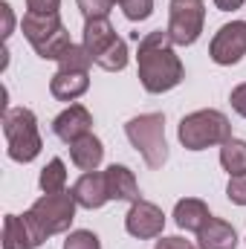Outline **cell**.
Instances as JSON below:
<instances>
[{
	"label": "cell",
	"instance_id": "obj_5",
	"mask_svg": "<svg viewBox=\"0 0 246 249\" xmlns=\"http://www.w3.org/2000/svg\"><path fill=\"white\" fill-rule=\"evenodd\" d=\"M75 209H78L75 197L67 194V191H58V194H44V197H38L26 214L35 220V226L41 229V235L50 238V235L67 232V229L72 226Z\"/></svg>",
	"mask_w": 246,
	"mask_h": 249
},
{
	"label": "cell",
	"instance_id": "obj_33",
	"mask_svg": "<svg viewBox=\"0 0 246 249\" xmlns=\"http://www.w3.org/2000/svg\"><path fill=\"white\" fill-rule=\"evenodd\" d=\"M110 3H122V0H110Z\"/></svg>",
	"mask_w": 246,
	"mask_h": 249
},
{
	"label": "cell",
	"instance_id": "obj_18",
	"mask_svg": "<svg viewBox=\"0 0 246 249\" xmlns=\"http://www.w3.org/2000/svg\"><path fill=\"white\" fill-rule=\"evenodd\" d=\"M174 220H177V226L185 229V232H200V229L211 220V212H209V206H206L203 200L185 197V200H180V203L174 206Z\"/></svg>",
	"mask_w": 246,
	"mask_h": 249
},
{
	"label": "cell",
	"instance_id": "obj_9",
	"mask_svg": "<svg viewBox=\"0 0 246 249\" xmlns=\"http://www.w3.org/2000/svg\"><path fill=\"white\" fill-rule=\"evenodd\" d=\"M47 238L35 226L29 214H6L3 217V249H38Z\"/></svg>",
	"mask_w": 246,
	"mask_h": 249
},
{
	"label": "cell",
	"instance_id": "obj_12",
	"mask_svg": "<svg viewBox=\"0 0 246 249\" xmlns=\"http://www.w3.org/2000/svg\"><path fill=\"white\" fill-rule=\"evenodd\" d=\"M20 29H23V38L32 47H41L47 38H53L58 29H64V23H61V18H58V12H50V15H44V12H26L23 20H20Z\"/></svg>",
	"mask_w": 246,
	"mask_h": 249
},
{
	"label": "cell",
	"instance_id": "obj_28",
	"mask_svg": "<svg viewBox=\"0 0 246 249\" xmlns=\"http://www.w3.org/2000/svg\"><path fill=\"white\" fill-rule=\"evenodd\" d=\"M229 102H232L235 113H238V116H244V119H246V81H244V84H238V87L232 90Z\"/></svg>",
	"mask_w": 246,
	"mask_h": 249
},
{
	"label": "cell",
	"instance_id": "obj_20",
	"mask_svg": "<svg viewBox=\"0 0 246 249\" xmlns=\"http://www.w3.org/2000/svg\"><path fill=\"white\" fill-rule=\"evenodd\" d=\"M38 186H41L44 194H58V191H64V186H67V168H64V162L58 160V157L50 160V162L44 165Z\"/></svg>",
	"mask_w": 246,
	"mask_h": 249
},
{
	"label": "cell",
	"instance_id": "obj_21",
	"mask_svg": "<svg viewBox=\"0 0 246 249\" xmlns=\"http://www.w3.org/2000/svg\"><path fill=\"white\" fill-rule=\"evenodd\" d=\"M93 61H96V58L87 53V47H84V44H72V47L64 53L61 58H58V70H70V72H87Z\"/></svg>",
	"mask_w": 246,
	"mask_h": 249
},
{
	"label": "cell",
	"instance_id": "obj_32",
	"mask_svg": "<svg viewBox=\"0 0 246 249\" xmlns=\"http://www.w3.org/2000/svg\"><path fill=\"white\" fill-rule=\"evenodd\" d=\"M246 0H214V6L220 9V12H235V9H241Z\"/></svg>",
	"mask_w": 246,
	"mask_h": 249
},
{
	"label": "cell",
	"instance_id": "obj_29",
	"mask_svg": "<svg viewBox=\"0 0 246 249\" xmlns=\"http://www.w3.org/2000/svg\"><path fill=\"white\" fill-rule=\"evenodd\" d=\"M0 18H3V29H0V32H3V38H9L12 29H15V15H12V6H9L6 0L0 3Z\"/></svg>",
	"mask_w": 246,
	"mask_h": 249
},
{
	"label": "cell",
	"instance_id": "obj_14",
	"mask_svg": "<svg viewBox=\"0 0 246 249\" xmlns=\"http://www.w3.org/2000/svg\"><path fill=\"white\" fill-rule=\"evenodd\" d=\"M197 247L200 249H235L238 247V232L232 223L211 217L200 232H197Z\"/></svg>",
	"mask_w": 246,
	"mask_h": 249
},
{
	"label": "cell",
	"instance_id": "obj_1",
	"mask_svg": "<svg viewBox=\"0 0 246 249\" xmlns=\"http://www.w3.org/2000/svg\"><path fill=\"white\" fill-rule=\"evenodd\" d=\"M136 70H139V81H142V87L148 93H168V90H174L183 81L185 75L183 61L174 53V41L162 29L148 32L139 41Z\"/></svg>",
	"mask_w": 246,
	"mask_h": 249
},
{
	"label": "cell",
	"instance_id": "obj_7",
	"mask_svg": "<svg viewBox=\"0 0 246 249\" xmlns=\"http://www.w3.org/2000/svg\"><path fill=\"white\" fill-rule=\"evenodd\" d=\"M209 55L220 67H232V64L241 61L246 55V20L223 23L209 44Z\"/></svg>",
	"mask_w": 246,
	"mask_h": 249
},
{
	"label": "cell",
	"instance_id": "obj_6",
	"mask_svg": "<svg viewBox=\"0 0 246 249\" xmlns=\"http://www.w3.org/2000/svg\"><path fill=\"white\" fill-rule=\"evenodd\" d=\"M206 23V3L203 0H171L168 3V35L174 47H191Z\"/></svg>",
	"mask_w": 246,
	"mask_h": 249
},
{
	"label": "cell",
	"instance_id": "obj_30",
	"mask_svg": "<svg viewBox=\"0 0 246 249\" xmlns=\"http://www.w3.org/2000/svg\"><path fill=\"white\" fill-rule=\"evenodd\" d=\"M26 6H29V12H44V15H50V12H58L61 0H26Z\"/></svg>",
	"mask_w": 246,
	"mask_h": 249
},
{
	"label": "cell",
	"instance_id": "obj_31",
	"mask_svg": "<svg viewBox=\"0 0 246 249\" xmlns=\"http://www.w3.org/2000/svg\"><path fill=\"white\" fill-rule=\"evenodd\" d=\"M157 249H197L194 244H188L185 238H159Z\"/></svg>",
	"mask_w": 246,
	"mask_h": 249
},
{
	"label": "cell",
	"instance_id": "obj_2",
	"mask_svg": "<svg viewBox=\"0 0 246 249\" xmlns=\"http://www.w3.org/2000/svg\"><path fill=\"white\" fill-rule=\"evenodd\" d=\"M177 139L188 151H206L211 145L229 142L232 124L226 119V113H220V110H194V113L183 116V122L177 127Z\"/></svg>",
	"mask_w": 246,
	"mask_h": 249
},
{
	"label": "cell",
	"instance_id": "obj_11",
	"mask_svg": "<svg viewBox=\"0 0 246 249\" xmlns=\"http://www.w3.org/2000/svg\"><path fill=\"white\" fill-rule=\"evenodd\" d=\"M90 127H93V116H90V110L84 107V105H70L67 110H61L58 116H55V122H53V133L61 139V142H75L78 136H84V133H90Z\"/></svg>",
	"mask_w": 246,
	"mask_h": 249
},
{
	"label": "cell",
	"instance_id": "obj_16",
	"mask_svg": "<svg viewBox=\"0 0 246 249\" xmlns=\"http://www.w3.org/2000/svg\"><path fill=\"white\" fill-rule=\"evenodd\" d=\"M90 87V78L87 72H70V70H58L53 78H50V93L58 99V102H75L78 96H84Z\"/></svg>",
	"mask_w": 246,
	"mask_h": 249
},
{
	"label": "cell",
	"instance_id": "obj_3",
	"mask_svg": "<svg viewBox=\"0 0 246 249\" xmlns=\"http://www.w3.org/2000/svg\"><path fill=\"white\" fill-rule=\"evenodd\" d=\"M3 136H6V151L15 162H32L44 148L38 133V119L26 107L3 110Z\"/></svg>",
	"mask_w": 246,
	"mask_h": 249
},
{
	"label": "cell",
	"instance_id": "obj_22",
	"mask_svg": "<svg viewBox=\"0 0 246 249\" xmlns=\"http://www.w3.org/2000/svg\"><path fill=\"white\" fill-rule=\"evenodd\" d=\"M96 64H99L102 70H107V72H119V70H124V67H127V44H124L122 38H116V41L96 58Z\"/></svg>",
	"mask_w": 246,
	"mask_h": 249
},
{
	"label": "cell",
	"instance_id": "obj_8",
	"mask_svg": "<svg viewBox=\"0 0 246 249\" xmlns=\"http://www.w3.org/2000/svg\"><path fill=\"white\" fill-rule=\"evenodd\" d=\"M124 229H127V235H133L139 241L159 238L165 229V214L157 203H148L139 197L136 203H130V212L124 214Z\"/></svg>",
	"mask_w": 246,
	"mask_h": 249
},
{
	"label": "cell",
	"instance_id": "obj_26",
	"mask_svg": "<svg viewBox=\"0 0 246 249\" xmlns=\"http://www.w3.org/2000/svg\"><path fill=\"white\" fill-rule=\"evenodd\" d=\"M78 3V9L84 12V18H107V12H110V0H75Z\"/></svg>",
	"mask_w": 246,
	"mask_h": 249
},
{
	"label": "cell",
	"instance_id": "obj_4",
	"mask_svg": "<svg viewBox=\"0 0 246 249\" xmlns=\"http://www.w3.org/2000/svg\"><path fill=\"white\" fill-rule=\"evenodd\" d=\"M124 133L130 145L142 154L148 168H162L168 160V145H165V116L162 113H142L133 116L124 124Z\"/></svg>",
	"mask_w": 246,
	"mask_h": 249
},
{
	"label": "cell",
	"instance_id": "obj_17",
	"mask_svg": "<svg viewBox=\"0 0 246 249\" xmlns=\"http://www.w3.org/2000/svg\"><path fill=\"white\" fill-rule=\"evenodd\" d=\"M116 38L119 35H116V29L110 26L107 18H87L84 20V47L93 58H99Z\"/></svg>",
	"mask_w": 246,
	"mask_h": 249
},
{
	"label": "cell",
	"instance_id": "obj_10",
	"mask_svg": "<svg viewBox=\"0 0 246 249\" xmlns=\"http://www.w3.org/2000/svg\"><path fill=\"white\" fill-rule=\"evenodd\" d=\"M72 197H75V203L81 206V209H102L107 200H110V194H107V180H105V174H99V171H84L78 180H75V186L70 191Z\"/></svg>",
	"mask_w": 246,
	"mask_h": 249
},
{
	"label": "cell",
	"instance_id": "obj_23",
	"mask_svg": "<svg viewBox=\"0 0 246 249\" xmlns=\"http://www.w3.org/2000/svg\"><path fill=\"white\" fill-rule=\"evenodd\" d=\"M70 47H72V41H70V32H67V29H58L53 38H47L41 47H35V53H38L44 61H58V58H61Z\"/></svg>",
	"mask_w": 246,
	"mask_h": 249
},
{
	"label": "cell",
	"instance_id": "obj_25",
	"mask_svg": "<svg viewBox=\"0 0 246 249\" xmlns=\"http://www.w3.org/2000/svg\"><path fill=\"white\" fill-rule=\"evenodd\" d=\"M64 249H102V241H99V235H93L87 229H75L67 235Z\"/></svg>",
	"mask_w": 246,
	"mask_h": 249
},
{
	"label": "cell",
	"instance_id": "obj_24",
	"mask_svg": "<svg viewBox=\"0 0 246 249\" xmlns=\"http://www.w3.org/2000/svg\"><path fill=\"white\" fill-rule=\"evenodd\" d=\"M119 6H122L124 18H127V20H133V23L148 20V18L154 15V0H122Z\"/></svg>",
	"mask_w": 246,
	"mask_h": 249
},
{
	"label": "cell",
	"instance_id": "obj_19",
	"mask_svg": "<svg viewBox=\"0 0 246 249\" xmlns=\"http://www.w3.org/2000/svg\"><path fill=\"white\" fill-rule=\"evenodd\" d=\"M220 165L229 171V177L246 174V142L244 139H229L220 148Z\"/></svg>",
	"mask_w": 246,
	"mask_h": 249
},
{
	"label": "cell",
	"instance_id": "obj_27",
	"mask_svg": "<svg viewBox=\"0 0 246 249\" xmlns=\"http://www.w3.org/2000/svg\"><path fill=\"white\" fill-rule=\"evenodd\" d=\"M226 197L238 206H246V174L241 177H229V186H226Z\"/></svg>",
	"mask_w": 246,
	"mask_h": 249
},
{
	"label": "cell",
	"instance_id": "obj_13",
	"mask_svg": "<svg viewBox=\"0 0 246 249\" xmlns=\"http://www.w3.org/2000/svg\"><path fill=\"white\" fill-rule=\"evenodd\" d=\"M70 160H72V165H78L81 171H96V168L102 165V160H105V145H102V139L93 136V133L78 136L75 142H70Z\"/></svg>",
	"mask_w": 246,
	"mask_h": 249
},
{
	"label": "cell",
	"instance_id": "obj_15",
	"mask_svg": "<svg viewBox=\"0 0 246 249\" xmlns=\"http://www.w3.org/2000/svg\"><path fill=\"white\" fill-rule=\"evenodd\" d=\"M105 180H107V194L110 200H124V203H136L139 200V183L133 177L130 168L124 165H110L105 171Z\"/></svg>",
	"mask_w": 246,
	"mask_h": 249
}]
</instances>
